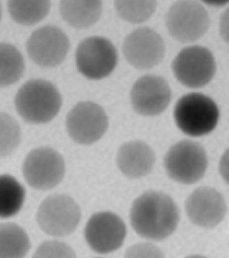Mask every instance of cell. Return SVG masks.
<instances>
[{
  "mask_svg": "<svg viewBox=\"0 0 229 258\" xmlns=\"http://www.w3.org/2000/svg\"><path fill=\"white\" fill-rule=\"evenodd\" d=\"M179 220L178 207L170 196L149 191L133 204L131 221L134 230L147 239H166L176 229Z\"/></svg>",
  "mask_w": 229,
  "mask_h": 258,
  "instance_id": "cell-1",
  "label": "cell"
},
{
  "mask_svg": "<svg viewBox=\"0 0 229 258\" xmlns=\"http://www.w3.org/2000/svg\"><path fill=\"white\" fill-rule=\"evenodd\" d=\"M15 107L21 117L32 124H44L54 118L62 105L57 88L48 81H29L18 92Z\"/></svg>",
  "mask_w": 229,
  "mask_h": 258,
  "instance_id": "cell-2",
  "label": "cell"
},
{
  "mask_svg": "<svg viewBox=\"0 0 229 258\" xmlns=\"http://www.w3.org/2000/svg\"><path fill=\"white\" fill-rule=\"evenodd\" d=\"M174 117L183 133L198 137L205 136L216 128L219 111L215 102L208 96L190 93L183 96L177 102Z\"/></svg>",
  "mask_w": 229,
  "mask_h": 258,
  "instance_id": "cell-3",
  "label": "cell"
},
{
  "mask_svg": "<svg viewBox=\"0 0 229 258\" xmlns=\"http://www.w3.org/2000/svg\"><path fill=\"white\" fill-rule=\"evenodd\" d=\"M164 164L172 179L182 184H193L203 178L207 170V153L197 142L183 140L168 151Z\"/></svg>",
  "mask_w": 229,
  "mask_h": 258,
  "instance_id": "cell-4",
  "label": "cell"
},
{
  "mask_svg": "<svg viewBox=\"0 0 229 258\" xmlns=\"http://www.w3.org/2000/svg\"><path fill=\"white\" fill-rule=\"evenodd\" d=\"M118 55L108 40L91 37L80 42L76 52V65L85 78L94 80L108 76L116 68Z\"/></svg>",
  "mask_w": 229,
  "mask_h": 258,
  "instance_id": "cell-5",
  "label": "cell"
},
{
  "mask_svg": "<svg viewBox=\"0 0 229 258\" xmlns=\"http://www.w3.org/2000/svg\"><path fill=\"white\" fill-rule=\"evenodd\" d=\"M176 79L191 88L204 87L211 82L216 72V63L212 53L200 46L182 50L172 63Z\"/></svg>",
  "mask_w": 229,
  "mask_h": 258,
  "instance_id": "cell-6",
  "label": "cell"
},
{
  "mask_svg": "<svg viewBox=\"0 0 229 258\" xmlns=\"http://www.w3.org/2000/svg\"><path fill=\"white\" fill-rule=\"evenodd\" d=\"M66 171L63 158L54 149L40 148L26 157L23 173L27 182L37 190L51 189L62 180Z\"/></svg>",
  "mask_w": 229,
  "mask_h": 258,
  "instance_id": "cell-7",
  "label": "cell"
},
{
  "mask_svg": "<svg viewBox=\"0 0 229 258\" xmlns=\"http://www.w3.org/2000/svg\"><path fill=\"white\" fill-rule=\"evenodd\" d=\"M81 219V211L74 200L66 195L46 199L37 213V221L46 233L62 237L73 232Z\"/></svg>",
  "mask_w": 229,
  "mask_h": 258,
  "instance_id": "cell-8",
  "label": "cell"
},
{
  "mask_svg": "<svg viewBox=\"0 0 229 258\" xmlns=\"http://www.w3.org/2000/svg\"><path fill=\"white\" fill-rule=\"evenodd\" d=\"M168 30L179 42H193L199 39L207 32L209 18L207 11L194 2H179L168 11Z\"/></svg>",
  "mask_w": 229,
  "mask_h": 258,
  "instance_id": "cell-9",
  "label": "cell"
},
{
  "mask_svg": "<svg viewBox=\"0 0 229 258\" xmlns=\"http://www.w3.org/2000/svg\"><path fill=\"white\" fill-rule=\"evenodd\" d=\"M108 126L105 111L97 104L80 102L68 114L67 132L76 143L90 145L104 136Z\"/></svg>",
  "mask_w": 229,
  "mask_h": 258,
  "instance_id": "cell-10",
  "label": "cell"
},
{
  "mask_svg": "<svg viewBox=\"0 0 229 258\" xmlns=\"http://www.w3.org/2000/svg\"><path fill=\"white\" fill-rule=\"evenodd\" d=\"M69 47L66 34L53 25L45 26L36 30L27 43L30 58L43 68H53L62 63Z\"/></svg>",
  "mask_w": 229,
  "mask_h": 258,
  "instance_id": "cell-11",
  "label": "cell"
},
{
  "mask_svg": "<svg viewBox=\"0 0 229 258\" xmlns=\"http://www.w3.org/2000/svg\"><path fill=\"white\" fill-rule=\"evenodd\" d=\"M123 52L132 66L140 70H147L162 60L165 45L158 33L147 27H143L133 31L126 38Z\"/></svg>",
  "mask_w": 229,
  "mask_h": 258,
  "instance_id": "cell-12",
  "label": "cell"
},
{
  "mask_svg": "<svg viewBox=\"0 0 229 258\" xmlns=\"http://www.w3.org/2000/svg\"><path fill=\"white\" fill-rule=\"evenodd\" d=\"M127 235V228L122 219L109 212L95 214L90 218L85 229L87 244L95 252L105 254L120 248Z\"/></svg>",
  "mask_w": 229,
  "mask_h": 258,
  "instance_id": "cell-13",
  "label": "cell"
},
{
  "mask_svg": "<svg viewBox=\"0 0 229 258\" xmlns=\"http://www.w3.org/2000/svg\"><path fill=\"white\" fill-rule=\"evenodd\" d=\"M132 105L137 113L154 116L165 111L171 99L166 81L156 75L142 77L134 84L131 94Z\"/></svg>",
  "mask_w": 229,
  "mask_h": 258,
  "instance_id": "cell-14",
  "label": "cell"
},
{
  "mask_svg": "<svg viewBox=\"0 0 229 258\" xmlns=\"http://www.w3.org/2000/svg\"><path fill=\"white\" fill-rule=\"evenodd\" d=\"M187 215L191 222L198 226L211 228L218 225L226 214V204L222 195L215 188H197L187 199Z\"/></svg>",
  "mask_w": 229,
  "mask_h": 258,
  "instance_id": "cell-15",
  "label": "cell"
},
{
  "mask_svg": "<svg viewBox=\"0 0 229 258\" xmlns=\"http://www.w3.org/2000/svg\"><path fill=\"white\" fill-rule=\"evenodd\" d=\"M155 160L154 150L141 141L124 144L117 156L118 167L125 175L132 179L142 178L149 174L154 166Z\"/></svg>",
  "mask_w": 229,
  "mask_h": 258,
  "instance_id": "cell-16",
  "label": "cell"
},
{
  "mask_svg": "<svg viewBox=\"0 0 229 258\" xmlns=\"http://www.w3.org/2000/svg\"><path fill=\"white\" fill-rule=\"evenodd\" d=\"M100 1H62L60 12L64 20L75 28H89L101 16Z\"/></svg>",
  "mask_w": 229,
  "mask_h": 258,
  "instance_id": "cell-17",
  "label": "cell"
},
{
  "mask_svg": "<svg viewBox=\"0 0 229 258\" xmlns=\"http://www.w3.org/2000/svg\"><path fill=\"white\" fill-rule=\"evenodd\" d=\"M30 242L25 231L17 224H0V257H22L26 255Z\"/></svg>",
  "mask_w": 229,
  "mask_h": 258,
  "instance_id": "cell-18",
  "label": "cell"
},
{
  "mask_svg": "<svg viewBox=\"0 0 229 258\" xmlns=\"http://www.w3.org/2000/svg\"><path fill=\"white\" fill-rule=\"evenodd\" d=\"M25 196V188L14 177L0 175V218H10L18 214Z\"/></svg>",
  "mask_w": 229,
  "mask_h": 258,
  "instance_id": "cell-19",
  "label": "cell"
},
{
  "mask_svg": "<svg viewBox=\"0 0 229 258\" xmlns=\"http://www.w3.org/2000/svg\"><path fill=\"white\" fill-rule=\"evenodd\" d=\"M25 68L24 57L19 50L10 44L0 43V87L18 82Z\"/></svg>",
  "mask_w": 229,
  "mask_h": 258,
  "instance_id": "cell-20",
  "label": "cell"
},
{
  "mask_svg": "<svg viewBox=\"0 0 229 258\" xmlns=\"http://www.w3.org/2000/svg\"><path fill=\"white\" fill-rule=\"evenodd\" d=\"M9 11L13 20L24 26H32L47 17L51 9L49 1H10Z\"/></svg>",
  "mask_w": 229,
  "mask_h": 258,
  "instance_id": "cell-21",
  "label": "cell"
},
{
  "mask_svg": "<svg viewBox=\"0 0 229 258\" xmlns=\"http://www.w3.org/2000/svg\"><path fill=\"white\" fill-rule=\"evenodd\" d=\"M155 1H117V12L124 21L132 24H140L148 20L156 10Z\"/></svg>",
  "mask_w": 229,
  "mask_h": 258,
  "instance_id": "cell-22",
  "label": "cell"
},
{
  "mask_svg": "<svg viewBox=\"0 0 229 258\" xmlns=\"http://www.w3.org/2000/svg\"><path fill=\"white\" fill-rule=\"evenodd\" d=\"M21 140V131L18 122L9 114L0 113V157L12 153Z\"/></svg>",
  "mask_w": 229,
  "mask_h": 258,
  "instance_id": "cell-23",
  "label": "cell"
},
{
  "mask_svg": "<svg viewBox=\"0 0 229 258\" xmlns=\"http://www.w3.org/2000/svg\"><path fill=\"white\" fill-rule=\"evenodd\" d=\"M75 253L69 246L58 241L44 242L40 246L35 253V256L49 257H74Z\"/></svg>",
  "mask_w": 229,
  "mask_h": 258,
  "instance_id": "cell-24",
  "label": "cell"
},
{
  "mask_svg": "<svg viewBox=\"0 0 229 258\" xmlns=\"http://www.w3.org/2000/svg\"><path fill=\"white\" fill-rule=\"evenodd\" d=\"M2 17V10L1 4H0V21H1Z\"/></svg>",
  "mask_w": 229,
  "mask_h": 258,
  "instance_id": "cell-25",
  "label": "cell"
}]
</instances>
